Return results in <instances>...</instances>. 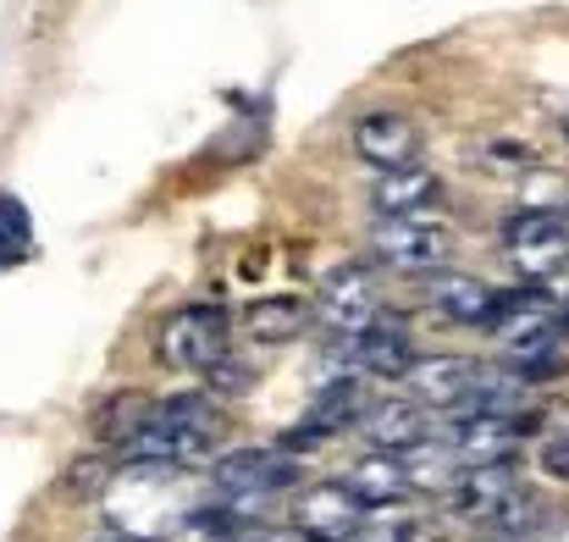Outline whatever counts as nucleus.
Returning <instances> with one entry per match:
<instances>
[{
    "mask_svg": "<svg viewBox=\"0 0 569 542\" xmlns=\"http://www.w3.org/2000/svg\"><path fill=\"white\" fill-rule=\"evenodd\" d=\"M355 156L377 173L409 167V161H420V128L403 111H366L355 122Z\"/></svg>",
    "mask_w": 569,
    "mask_h": 542,
    "instance_id": "f8f14e48",
    "label": "nucleus"
},
{
    "mask_svg": "<svg viewBox=\"0 0 569 542\" xmlns=\"http://www.w3.org/2000/svg\"><path fill=\"white\" fill-rule=\"evenodd\" d=\"M515 542H569V510H537L526 532H515Z\"/></svg>",
    "mask_w": 569,
    "mask_h": 542,
    "instance_id": "412c9836",
    "label": "nucleus"
},
{
    "mask_svg": "<svg viewBox=\"0 0 569 542\" xmlns=\"http://www.w3.org/2000/svg\"><path fill=\"white\" fill-rule=\"evenodd\" d=\"M349 344V355L360 361L366 376H387V382H398L409 365H415V338H409V327L403 322H392V316H377L366 333H355V338H343Z\"/></svg>",
    "mask_w": 569,
    "mask_h": 542,
    "instance_id": "4468645a",
    "label": "nucleus"
},
{
    "mask_svg": "<svg viewBox=\"0 0 569 542\" xmlns=\"http://www.w3.org/2000/svg\"><path fill=\"white\" fill-rule=\"evenodd\" d=\"M360 432L371 437V449L403 454V449L426 443V432H431V415H426V404H415V398H387V404H366V415H360Z\"/></svg>",
    "mask_w": 569,
    "mask_h": 542,
    "instance_id": "2eb2a0df",
    "label": "nucleus"
},
{
    "mask_svg": "<svg viewBox=\"0 0 569 542\" xmlns=\"http://www.w3.org/2000/svg\"><path fill=\"white\" fill-rule=\"evenodd\" d=\"M520 415H509V410H470V415H459L453 426H448V454L459 460V471H470V465H503V460H515L520 454Z\"/></svg>",
    "mask_w": 569,
    "mask_h": 542,
    "instance_id": "6e6552de",
    "label": "nucleus"
},
{
    "mask_svg": "<svg viewBox=\"0 0 569 542\" xmlns=\"http://www.w3.org/2000/svg\"><path fill=\"white\" fill-rule=\"evenodd\" d=\"M565 139H569V111H565Z\"/></svg>",
    "mask_w": 569,
    "mask_h": 542,
    "instance_id": "393cba45",
    "label": "nucleus"
},
{
    "mask_svg": "<svg viewBox=\"0 0 569 542\" xmlns=\"http://www.w3.org/2000/svg\"><path fill=\"white\" fill-rule=\"evenodd\" d=\"M426 299H431V311L437 316H448V322H459V327H487L492 322V288L481 283V277H465V272H426Z\"/></svg>",
    "mask_w": 569,
    "mask_h": 542,
    "instance_id": "ddd939ff",
    "label": "nucleus"
},
{
    "mask_svg": "<svg viewBox=\"0 0 569 542\" xmlns=\"http://www.w3.org/2000/svg\"><path fill=\"white\" fill-rule=\"evenodd\" d=\"M321 322L338 333V338H355V333H366L371 322L381 316V283L377 272L366 266V260H349V266H338L327 283H321Z\"/></svg>",
    "mask_w": 569,
    "mask_h": 542,
    "instance_id": "0eeeda50",
    "label": "nucleus"
},
{
    "mask_svg": "<svg viewBox=\"0 0 569 542\" xmlns=\"http://www.w3.org/2000/svg\"><path fill=\"white\" fill-rule=\"evenodd\" d=\"M503 255L520 277L542 283L553 277L559 266H569V210L553 205H537V210H520L503 221Z\"/></svg>",
    "mask_w": 569,
    "mask_h": 542,
    "instance_id": "20e7f679",
    "label": "nucleus"
},
{
    "mask_svg": "<svg viewBox=\"0 0 569 542\" xmlns=\"http://www.w3.org/2000/svg\"><path fill=\"white\" fill-rule=\"evenodd\" d=\"M232 349V322L221 305H189L161 327V361L178 371H216Z\"/></svg>",
    "mask_w": 569,
    "mask_h": 542,
    "instance_id": "39448f33",
    "label": "nucleus"
},
{
    "mask_svg": "<svg viewBox=\"0 0 569 542\" xmlns=\"http://www.w3.org/2000/svg\"><path fill=\"white\" fill-rule=\"evenodd\" d=\"M310 322H316V305L299 294H266V299H249L243 311V333L254 344H293Z\"/></svg>",
    "mask_w": 569,
    "mask_h": 542,
    "instance_id": "dca6fc26",
    "label": "nucleus"
},
{
    "mask_svg": "<svg viewBox=\"0 0 569 542\" xmlns=\"http://www.w3.org/2000/svg\"><path fill=\"white\" fill-rule=\"evenodd\" d=\"M366 521V504L355 499L349 482H316L293 499V532L310 542H349Z\"/></svg>",
    "mask_w": 569,
    "mask_h": 542,
    "instance_id": "9b49d317",
    "label": "nucleus"
},
{
    "mask_svg": "<svg viewBox=\"0 0 569 542\" xmlns=\"http://www.w3.org/2000/svg\"><path fill=\"white\" fill-rule=\"evenodd\" d=\"M542 471L559 476V482H569V432H559L553 443H542Z\"/></svg>",
    "mask_w": 569,
    "mask_h": 542,
    "instance_id": "4be33fe9",
    "label": "nucleus"
},
{
    "mask_svg": "<svg viewBox=\"0 0 569 542\" xmlns=\"http://www.w3.org/2000/svg\"><path fill=\"white\" fill-rule=\"evenodd\" d=\"M210 482L221 487V493H232V499H271V493H282V487H293L299 482V460L277 443V449H232V454H221L216 460V471H210Z\"/></svg>",
    "mask_w": 569,
    "mask_h": 542,
    "instance_id": "423d86ee",
    "label": "nucleus"
},
{
    "mask_svg": "<svg viewBox=\"0 0 569 542\" xmlns=\"http://www.w3.org/2000/svg\"><path fill=\"white\" fill-rule=\"evenodd\" d=\"M366 404H371V398H366V382H360V376H338V382H327V387L316 393V404L305 410V421L282 437V449H288V454H305V449H316V443H327V437L360 426Z\"/></svg>",
    "mask_w": 569,
    "mask_h": 542,
    "instance_id": "1a4fd4ad",
    "label": "nucleus"
},
{
    "mask_svg": "<svg viewBox=\"0 0 569 542\" xmlns=\"http://www.w3.org/2000/svg\"><path fill=\"white\" fill-rule=\"evenodd\" d=\"M221 432V410L199 393H178L167 404H144V421L133 437H122V460L128 465H193L210 454Z\"/></svg>",
    "mask_w": 569,
    "mask_h": 542,
    "instance_id": "f257e3e1",
    "label": "nucleus"
},
{
    "mask_svg": "<svg viewBox=\"0 0 569 542\" xmlns=\"http://www.w3.org/2000/svg\"><path fill=\"white\" fill-rule=\"evenodd\" d=\"M243 542H310V538H299V532H254V538H243Z\"/></svg>",
    "mask_w": 569,
    "mask_h": 542,
    "instance_id": "5701e85b",
    "label": "nucleus"
},
{
    "mask_svg": "<svg viewBox=\"0 0 569 542\" xmlns=\"http://www.w3.org/2000/svg\"><path fill=\"white\" fill-rule=\"evenodd\" d=\"M415 538H420V521L415 515H371L366 510V521L355 526L349 542H415Z\"/></svg>",
    "mask_w": 569,
    "mask_h": 542,
    "instance_id": "6ab92c4d",
    "label": "nucleus"
},
{
    "mask_svg": "<svg viewBox=\"0 0 569 542\" xmlns=\"http://www.w3.org/2000/svg\"><path fill=\"white\" fill-rule=\"evenodd\" d=\"M22 249H28V216L17 199H0V266L22 260Z\"/></svg>",
    "mask_w": 569,
    "mask_h": 542,
    "instance_id": "aec40b11",
    "label": "nucleus"
},
{
    "mask_svg": "<svg viewBox=\"0 0 569 542\" xmlns=\"http://www.w3.org/2000/svg\"><path fill=\"white\" fill-rule=\"evenodd\" d=\"M453 227L431 210H403V216H377L371 227V255L387 272H403V277H426L437 266H448L453 255Z\"/></svg>",
    "mask_w": 569,
    "mask_h": 542,
    "instance_id": "7ed1b4c3",
    "label": "nucleus"
},
{
    "mask_svg": "<svg viewBox=\"0 0 569 542\" xmlns=\"http://www.w3.org/2000/svg\"><path fill=\"white\" fill-rule=\"evenodd\" d=\"M349 487H355V499L366 504V510H387V504H398V499H409L415 493V482H409V471H403V460L398 454H366L355 471H349Z\"/></svg>",
    "mask_w": 569,
    "mask_h": 542,
    "instance_id": "f3484780",
    "label": "nucleus"
},
{
    "mask_svg": "<svg viewBox=\"0 0 569 542\" xmlns=\"http://www.w3.org/2000/svg\"><path fill=\"white\" fill-rule=\"evenodd\" d=\"M403 387H409V398L415 404H426V410H470V398H476V387H481V365L465 361V355H415V365L398 376Z\"/></svg>",
    "mask_w": 569,
    "mask_h": 542,
    "instance_id": "9d476101",
    "label": "nucleus"
},
{
    "mask_svg": "<svg viewBox=\"0 0 569 542\" xmlns=\"http://www.w3.org/2000/svg\"><path fill=\"white\" fill-rule=\"evenodd\" d=\"M537 510H542V504L520 487V476H515L509 460H503V465H470V471L453 476V515H459V521L498 526L503 538H515V532L531 526Z\"/></svg>",
    "mask_w": 569,
    "mask_h": 542,
    "instance_id": "f03ea898",
    "label": "nucleus"
},
{
    "mask_svg": "<svg viewBox=\"0 0 569 542\" xmlns=\"http://www.w3.org/2000/svg\"><path fill=\"white\" fill-rule=\"evenodd\" d=\"M442 194V183L437 173H426V167H392V173H381L377 188H371V205H377V216H403V210H431V199Z\"/></svg>",
    "mask_w": 569,
    "mask_h": 542,
    "instance_id": "a211bd4d",
    "label": "nucleus"
},
{
    "mask_svg": "<svg viewBox=\"0 0 569 542\" xmlns=\"http://www.w3.org/2000/svg\"><path fill=\"white\" fill-rule=\"evenodd\" d=\"M117 542H150V538H117Z\"/></svg>",
    "mask_w": 569,
    "mask_h": 542,
    "instance_id": "b1692460",
    "label": "nucleus"
}]
</instances>
